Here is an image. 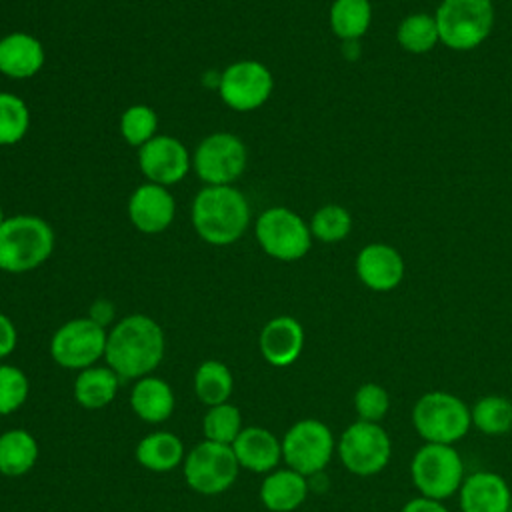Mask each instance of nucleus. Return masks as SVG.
I'll return each instance as SVG.
<instances>
[{"label":"nucleus","mask_w":512,"mask_h":512,"mask_svg":"<svg viewBox=\"0 0 512 512\" xmlns=\"http://www.w3.org/2000/svg\"><path fill=\"white\" fill-rule=\"evenodd\" d=\"M164 352L162 326L146 314H128L108 330L104 360L120 380H138L160 366Z\"/></svg>","instance_id":"f257e3e1"},{"label":"nucleus","mask_w":512,"mask_h":512,"mask_svg":"<svg viewBox=\"0 0 512 512\" xmlns=\"http://www.w3.org/2000/svg\"><path fill=\"white\" fill-rule=\"evenodd\" d=\"M190 222L200 240L212 246L238 242L252 222L248 198L236 186H204L190 206Z\"/></svg>","instance_id":"f03ea898"},{"label":"nucleus","mask_w":512,"mask_h":512,"mask_svg":"<svg viewBox=\"0 0 512 512\" xmlns=\"http://www.w3.org/2000/svg\"><path fill=\"white\" fill-rule=\"evenodd\" d=\"M54 228L36 214H12L0 226V270L26 274L40 268L54 252Z\"/></svg>","instance_id":"7ed1b4c3"},{"label":"nucleus","mask_w":512,"mask_h":512,"mask_svg":"<svg viewBox=\"0 0 512 512\" xmlns=\"http://www.w3.org/2000/svg\"><path fill=\"white\" fill-rule=\"evenodd\" d=\"M412 426L424 442L454 446L472 428L470 406L446 390L424 392L412 406Z\"/></svg>","instance_id":"20e7f679"},{"label":"nucleus","mask_w":512,"mask_h":512,"mask_svg":"<svg viewBox=\"0 0 512 512\" xmlns=\"http://www.w3.org/2000/svg\"><path fill=\"white\" fill-rule=\"evenodd\" d=\"M434 20L440 44L466 52L478 48L490 36L496 12L492 0H442Z\"/></svg>","instance_id":"39448f33"},{"label":"nucleus","mask_w":512,"mask_h":512,"mask_svg":"<svg viewBox=\"0 0 512 512\" xmlns=\"http://www.w3.org/2000/svg\"><path fill=\"white\" fill-rule=\"evenodd\" d=\"M464 478V460L450 444L424 442L410 460V480L422 496L448 500L458 494Z\"/></svg>","instance_id":"423d86ee"},{"label":"nucleus","mask_w":512,"mask_h":512,"mask_svg":"<svg viewBox=\"0 0 512 512\" xmlns=\"http://www.w3.org/2000/svg\"><path fill=\"white\" fill-rule=\"evenodd\" d=\"M254 236L260 250L280 262H296L312 248L308 222L286 206H272L254 220Z\"/></svg>","instance_id":"0eeeda50"},{"label":"nucleus","mask_w":512,"mask_h":512,"mask_svg":"<svg viewBox=\"0 0 512 512\" xmlns=\"http://www.w3.org/2000/svg\"><path fill=\"white\" fill-rule=\"evenodd\" d=\"M248 166V148L232 132H212L204 136L192 152V172L206 186L234 184Z\"/></svg>","instance_id":"6e6552de"},{"label":"nucleus","mask_w":512,"mask_h":512,"mask_svg":"<svg viewBox=\"0 0 512 512\" xmlns=\"http://www.w3.org/2000/svg\"><path fill=\"white\" fill-rule=\"evenodd\" d=\"M342 466L354 476H374L392 458V440L382 424L356 420L344 428L336 442Z\"/></svg>","instance_id":"1a4fd4ad"},{"label":"nucleus","mask_w":512,"mask_h":512,"mask_svg":"<svg viewBox=\"0 0 512 512\" xmlns=\"http://www.w3.org/2000/svg\"><path fill=\"white\" fill-rule=\"evenodd\" d=\"M336 452V438L328 424L316 418L294 422L282 436V460L302 476L320 474Z\"/></svg>","instance_id":"9d476101"},{"label":"nucleus","mask_w":512,"mask_h":512,"mask_svg":"<svg viewBox=\"0 0 512 512\" xmlns=\"http://www.w3.org/2000/svg\"><path fill=\"white\" fill-rule=\"evenodd\" d=\"M182 464L186 484L202 496L226 492L234 484L240 470L232 446L210 440H202L190 448Z\"/></svg>","instance_id":"9b49d317"},{"label":"nucleus","mask_w":512,"mask_h":512,"mask_svg":"<svg viewBox=\"0 0 512 512\" xmlns=\"http://www.w3.org/2000/svg\"><path fill=\"white\" fill-rule=\"evenodd\" d=\"M108 330L88 316L72 318L56 328L50 338L52 360L66 370H84L96 366L106 352Z\"/></svg>","instance_id":"f8f14e48"},{"label":"nucleus","mask_w":512,"mask_h":512,"mask_svg":"<svg viewBox=\"0 0 512 512\" xmlns=\"http://www.w3.org/2000/svg\"><path fill=\"white\" fill-rule=\"evenodd\" d=\"M216 88L230 110L254 112L270 100L274 76L260 60H236L220 72Z\"/></svg>","instance_id":"ddd939ff"},{"label":"nucleus","mask_w":512,"mask_h":512,"mask_svg":"<svg viewBox=\"0 0 512 512\" xmlns=\"http://www.w3.org/2000/svg\"><path fill=\"white\" fill-rule=\"evenodd\" d=\"M138 168L146 182L174 186L192 170V154L182 140L168 134H156L136 152Z\"/></svg>","instance_id":"4468645a"},{"label":"nucleus","mask_w":512,"mask_h":512,"mask_svg":"<svg viewBox=\"0 0 512 512\" xmlns=\"http://www.w3.org/2000/svg\"><path fill=\"white\" fill-rule=\"evenodd\" d=\"M126 212L138 232L160 234L168 230L176 218V200L170 188L144 182L132 190Z\"/></svg>","instance_id":"2eb2a0df"},{"label":"nucleus","mask_w":512,"mask_h":512,"mask_svg":"<svg viewBox=\"0 0 512 512\" xmlns=\"http://www.w3.org/2000/svg\"><path fill=\"white\" fill-rule=\"evenodd\" d=\"M354 268L358 280L374 292H390L404 278L402 254L384 242H372L360 248Z\"/></svg>","instance_id":"dca6fc26"},{"label":"nucleus","mask_w":512,"mask_h":512,"mask_svg":"<svg viewBox=\"0 0 512 512\" xmlns=\"http://www.w3.org/2000/svg\"><path fill=\"white\" fill-rule=\"evenodd\" d=\"M460 512H510L512 490L504 476L478 470L464 478L458 490Z\"/></svg>","instance_id":"f3484780"},{"label":"nucleus","mask_w":512,"mask_h":512,"mask_svg":"<svg viewBox=\"0 0 512 512\" xmlns=\"http://www.w3.org/2000/svg\"><path fill=\"white\" fill-rule=\"evenodd\" d=\"M262 358L276 368L294 364L304 348V328L294 316H274L264 324L258 336Z\"/></svg>","instance_id":"a211bd4d"},{"label":"nucleus","mask_w":512,"mask_h":512,"mask_svg":"<svg viewBox=\"0 0 512 512\" xmlns=\"http://www.w3.org/2000/svg\"><path fill=\"white\" fill-rule=\"evenodd\" d=\"M46 62L42 42L30 32H8L0 38V74L10 80L34 78Z\"/></svg>","instance_id":"6ab92c4d"},{"label":"nucleus","mask_w":512,"mask_h":512,"mask_svg":"<svg viewBox=\"0 0 512 512\" xmlns=\"http://www.w3.org/2000/svg\"><path fill=\"white\" fill-rule=\"evenodd\" d=\"M232 450L240 468L256 474H268L276 470L282 460V440H278L268 428L262 426L242 428L232 444Z\"/></svg>","instance_id":"aec40b11"},{"label":"nucleus","mask_w":512,"mask_h":512,"mask_svg":"<svg viewBox=\"0 0 512 512\" xmlns=\"http://www.w3.org/2000/svg\"><path fill=\"white\" fill-rule=\"evenodd\" d=\"M308 478L292 468H276L260 484V500L272 512H294L308 496Z\"/></svg>","instance_id":"412c9836"},{"label":"nucleus","mask_w":512,"mask_h":512,"mask_svg":"<svg viewBox=\"0 0 512 512\" xmlns=\"http://www.w3.org/2000/svg\"><path fill=\"white\" fill-rule=\"evenodd\" d=\"M174 404V392L166 380L152 374L134 380L130 390V408L140 420L148 424L166 422L174 412Z\"/></svg>","instance_id":"4be33fe9"},{"label":"nucleus","mask_w":512,"mask_h":512,"mask_svg":"<svg viewBox=\"0 0 512 512\" xmlns=\"http://www.w3.org/2000/svg\"><path fill=\"white\" fill-rule=\"evenodd\" d=\"M120 376L110 366H90L78 372L74 380V400L88 410L108 406L120 388Z\"/></svg>","instance_id":"5701e85b"},{"label":"nucleus","mask_w":512,"mask_h":512,"mask_svg":"<svg viewBox=\"0 0 512 512\" xmlns=\"http://www.w3.org/2000/svg\"><path fill=\"white\" fill-rule=\"evenodd\" d=\"M186 458L182 440L166 430L144 436L136 446V460L142 468L152 472H170Z\"/></svg>","instance_id":"b1692460"},{"label":"nucleus","mask_w":512,"mask_h":512,"mask_svg":"<svg viewBox=\"0 0 512 512\" xmlns=\"http://www.w3.org/2000/svg\"><path fill=\"white\" fill-rule=\"evenodd\" d=\"M36 438L24 428H10L0 434V474L16 478L30 472L38 460Z\"/></svg>","instance_id":"393cba45"},{"label":"nucleus","mask_w":512,"mask_h":512,"mask_svg":"<svg viewBox=\"0 0 512 512\" xmlns=\"http://www.w3.org/2000/svg\"><path fill=\"white\" fill-rule=\"evenodd\" d=\"M328 24L336 38L358 42L372 24L370 0H334L328 10Z\"/></svg>","instance_id":"a878e982"},{"label":"nucleus","mask_w":512,"mask_h":512,"mask_svg":"<svg viewBox=\"0 0 512 512\" xmlns=\"http://www.w3.org/2000/svg\"><path fill=\"white\" fill-rule=\"evenodd\" d=\"M234 378L230 368L220 360H204L194 372V392L202 404L216 406L230 400Z\"/></svg>","instance_id":"bb28decb"},{"label":"nucleus","mask_w":512,"mask_h":512,"mask_svg":"<svg viewBox=\"0 0 512 512\" xmlns=\"http://www.w3.org/2000/svg\"><path fill=\"white\" fill-rule=\"evenodd\" d=\"M472 426L486 436H504L512 430V400L502 394H486L470 408Z\"/></svg>","instance_id":"cd10ccee"},{"label":"nucleus","mask_w":512,"mask_h":512,"mask_svg":"<svg viewBox=\"0 0 512 512\" xmlns=\"http://www.w3.org/2000/svg\"><path fill=\"white\" fill-rule=\"evenodd\" d=\"M396 40L410 54L430 52L436 44H440L434 14L414 12L402 18L396 28Z\"/></svg>","instance_id":"c85d7f7f"},{"label":"nucleus","mask_w":512,"mask_h":512,"mask_svg":"<svg viewBox=\"0 0 512 512\" xmlns=\"http://www.w3.org/2000/svg\"><path fill=\"white\" fill-rule=\"evenodd\" d=\"M30 130V108L18 94L0 92V146H14Z\"/></svg>","instance_id":"c756f323"},{"label":"nucleus","mask_w":512,"mask_h":512,"mask_svg":"<svg viewBox=\"0 0 512 512\" xmlns=\"http://www.w3.org/2000/svg\"><path fill=\"white\" fill-rule=\"evenodd\" d=\"M242 428H244L242 426V414L230 402L210 406L204 414V420H202L204 440L226 444V446L234 444V440L238 438Z\"/></svg>","instance_id":"7c9ffc66"},{"label":"nucleus","mask_w":512,"mask_h":512,"mask_svg":"<svg viewBox=\"0 0 512 512\" xmlns=\"http://www.w3.org/2000/svg\"><path fill=\"white\" fill-rule=\"evenodd\" d=\"M126 144L140 148L158 134V114L148 104H130L118 120Z\"/></svg>","instance_id":"2f4dec72"},{"label":"nucleus","mask_w":512,"mask_h":512,"mask_svg":"<svg viewBox=\"0 0 512 512\" xmlns=\"http://www.w3.org/2000/svg\"><path fill=\"white\" fill-rule=\"evenodd\" d=\"M308 226H310L312 238L324 244H334L344 240L350 234L352 214L340 204H324L312 214Z\"/></svg>","instance_id":"473e14b6"},{"label":"nucleus","mask_w":512,"mask_h":512,"mask_svg":"<svg viewBox=\"0 0 512 512\" xmlns=\"http://www.w3.org/2000/svg\"><path fill=\"white\" fill-rule=\"evenodd\" d=\"M352 404L358 420L380 424L390 410V394L378 382H364L356 388Z\"/></svg>","instance_id":"72a5a7b5"},{"label":"nucleus","mask_w":512,"mask_h":512,"mask_svg":"<svg viewBox=\"0 0 512 512\" xmlns=\"http://www.w3.org/2000/svg\"><path fill=\"white\" fill-rule=\"evenodd\" d=\"M28 376L12 366L0 364V416L16 412L28 398Z\"/></svg>","instance_id":"f704fd0d"},{"label":"nucleus","mask_w":512,"mask_h":512,"mask_svg":"<svg viewBox=\"0 0 512 512\" xmlns=\"http://www.w3.org/2000/svg\"><path fill=\"white\" fill-rule=\"evenodd\" d=\"M16 344H18V330L14 322L4 312H0V360L10 356Z\"/></svg>","instance_id":"c9c22d12"},{"label":"nucleus","mask_w":512,"mask_h":512,"mask_svg":"<svg viewBox=\"0 0 512 512\" xmlns=\"http://www.w3.org/2000/svg\"><path fill=\"white\" fill-rule=\"evenodd\" d=\"M400 512H450L444 504V500H434V498H428V496H414L410 498Z\"/></svg>","instance_id":"e433bc0d"},{"label":"nucleus","mask_w":512,"mask_h":512,"mask_svg":"<svg viewBox=\"0 0 512 512\" xmlns=\"http://www.w3.org/2000/svg\"><path fill=\"white\" fill-rule=\"evenodd\" d=\"M114 316H116V310H114V304L110 300H96L90 310H88V318L94 320L96 324H100L102 328H108L112 322H114Z\"/></svg>","instance_id":"4c0bfd02"},{"label":"nucleus","mask_w":512,"mask_h":512,"mask_svg":"<svg viewBox=\"0 0 512 512\" xmlns=\"http://www.w3.org/2000/svg\"><path fill=\"white\" fill-rule=\"evenodd\" d=\"M6 218H8V216H6V214H4V208H2V206H0V226H2V224H4V220H6Z\"/></svg>","instance_id":"58836bf2"}]
</instances>
